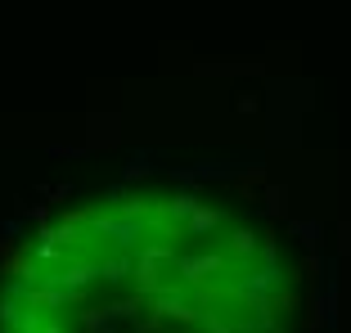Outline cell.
<instances>
[{
    "instance_id": "obj_1",
    "label": "cell",
    "mask_w": 351,
    "mask_h": 333,
    "mask_svg": "<svg viewBox=\"0 0 351 333\" xmlns=\"http://www.w3.org/2000/svg\"><path fill=\"white\" fill-rule=\"evenodd\" d=\"M289 311L275 239L194 194L59 212L0 280V333H284Z\"/></svg>"
}]
</instances>
